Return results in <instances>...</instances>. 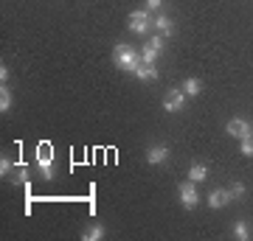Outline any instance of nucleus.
<instances>
[{"label":"nucleus","instance_id":"1","mask_svg":"<svg viewBox=\"0 0 253 241\" xmlns=\"http://www.w3.org/2000/svg\"><path fill=\"white\" fill-rule=\"evenodd\" d=\"M113 62H116L121 70L135 73L138 68H141V54H138L135 48H129V45L118 42V45H116V51H113Z\"/></svg>","mask_w":253,"mask_h":241},{"label":"nucleus","instance_id":"2","mask_svg":"<svg viewBox=\"0 0 253 241\" xmlns=\"http://www.w3.org/2000/svg\"><path fill=\"white\" fill-rule=\"evenodd\" d=\"M37 166H40V171H42L45 179H54V146H48V143L40 146V152H37Z\"/></svg>","mask_w":253,"mask_h":241},{"label":"nucleus","instance_id":"3","mask_svg":"<svg viewBox=\"0 0 253 241\" xmlns=\"http://www.w3.org/2000/svg\"><path fill=\"white\" fill-rule=\"evenodd\" d=\"M177 191H180V202H183V207H186V210H191V207H197V202H200V194H197V182H183L180 188H177Z\"/></svg>","mask_w":253,"mask_h":241},{"label":"nucleus","instance_id":"4","mask_svg":"<svg viewBox=\"0 0 253 241\" xmlns=\"http://www.w3.org/2000/svg\"><path fill=\"white\" fill-rule=\"evenodd\" d=\"M149 28H152L149 11H132V14H129V31H132V34H146Z\"/></svg>","mask_w":253,"mask_h":241},{"label":"nucleus","instance_id":"5","mask_svg":"<svg viewBox=\"0 0 253 241\" xmlns=\"http://www.w3.org/2000/svg\"><path fill=\"white\" fill-rule=\"evenodd\" d=\"M183 104H186V93L177 87L169 90V96H166V101H163V112H180Z\"/></svg>","mask_w":253,"mask_h":241},{"label":"nucleus","instance_id":"6","mask_svg":"<svg viewBox=\"0 0 253 241\" xmlns=\"http://www.w3.org/2000/svg\"><path fill=\"white\" fill-rule=\"evenodd\" d=\"M225 132L236 140H245V138H251V124L242 121V118H234V121H228L225 124Z\"/></svg>","mask_w":253,"mask_h":241},{"label":"nucleus","instance_id":"7","mask_svg":"<svg viewBox=\"0 0 253 241\" xmlns=\"http://www.w3.org/2000/svg\"><path fill=\"white\" fill-rule=\"evenodd\" d=\"M228 202H231V194H228L225 188H217V191H211V194H208V207H214V210L225 207Z\"/></svg>","mask_w":253,"mask_h":241},{"label":"nucleus","instance_id":"8","mask_svg":"<svg viewBox=\"0 0 253 241\" xmlns=\"http://www.w3.org/2000/svg\"><path fill=\"white\" fill-rule=\"evenodd\" d=\"M169 160V149L166 146H152L149 152H146V163L149 166H161V163Z\"/></svg>","mask_w":253,"mask_h":241},{"label":"nucleus","instance_id":"9","mask_svg":"<svg viewBox=\"0 0 253 241\" xmlns=\"http://www.w3.org/2000/svg\"><path fill=\"white\" fill-rule=\"evenodd\" d=\"M152 26L158 28V34H163V36H172V31H174L172 20L166 17V14H158V17L152 20Z\"/></svg>","mask_w":253,"mask_h":241},{"label":"nucleus","instance_id":"10","mask_svg":"<svg viewBox=\"0 0 253 241\" xmlns=\"http://www.w3.org/2000/svg\"><path fill=\"white\" fill-rule=\"evenodd\" d=\"M135 76L141 81H155L158 79V68H155V65H144V68H138L135 70Z\"/></svg>","mask_w":253,"mask_h":241},{"label":"nucleus","instance_id":"11","mask_svg":"<svg viewBox=\"0 0 253 241\" xmlns=\"http://www.w3.org/2000/svg\"><path fill=\"white\" fill-rule=\"evenodd\" d=\"M206 177H208V169H206V166H200V163H194V166L189 169V179H191V182H203Z\"/></svg>","mask_w":253,"mask_h":241},{"label":"nucleus","instance_id":"12","mask_svg":"<svg viewBox=\"0 0 253 241\" xmlns=\"http://www.w3.org/2000/svg\"><path fill=\"white\" fill-rule=\"evenodd\" d=\"M11 182H14V185H28V171H26V163H17V171L11 174Z\"/></svg>","mask_w":253,"mask_h":241},{"label":"nucleus","instance_id":"13","mask_svg":"<svg viewBox=\"0 0 253 241\" xmlns=\"http://www.w3.org/2000/svg\"><path fill=\"white\" fill-rule=\"evenodd\" d=\"M82 239H84V241H101V239H104V227H101V224L87 227V230L82 233Z\"/></svg>","mask_w":253,"mask_h":241},{"label":"nucleus","instance_id":"14","mask_svg":"<svg viewBox=\"0 0 253 241\" xmlns=\"http://www.w3.org/2000/svg\"><path fill=\"white\" fill-rule=\"evenodd\" d=\"M200 90H203L200 79H186L183 81V93H186V96H200Z\"/></svg>","mask_w":253,"mask_h":241},{"label":"nucleus","instance_id":"15","mask_svg":"<svg viewBox=\"0 0 253 241\" xmlns=\"http://www.w3.org/2000/svg\"><path fill=\"white\" fill-rule=\"evenodd\" d=\"M158 54H161V51H155V48H149V45H146V48H141V65H155Z\"/></svg>","mask_w":253,"mask_h":241},{"label":"nucleus","instance_id":"16","mask_svg":"<svg viewBox=\"0 0 253 241\" xmlns=\"http://www.w3.org/2000/svg\"><path fill=\"white\" fill-rule=\"evenodd\" d=\"M234 236H236L239 241H248V239H251V230H248V222H236V224H234Z\"/></svg>","mask_w":253,"mask_h":241},{"label":"nucleus","instance_id":"17","mask_svg":"<svg viewBox=\"0 0 253 241\" xmlns=\"http://www.w3.org/2000/svg\"><path fill=\"white\" fill-rule=\"evenodd\" d=\"M9 109H11V93L3 84V90H0V112H9Z\"/></svg>","mask_w":253,"mask_h":241},{"label":"nucleus","instance_id":"18","mask_svg":"<svg viewBox=\"0 0 253 241\" xmlns=\"http://www.w3.org/2000/svg\"><path fill=\"white\" fill-rule=\"evenodd\" d=\"M228 194H231V199H242L245 197V185H242V182H231Z\"/></svg>","mask_w":253,"mask_h":241},{"label":"nucleus","instance_id":"19","mask_svg":"<svg viewBox=\"0 0 253 241\" xmlns=\"http://www.w3.org/2000/svg\"><path fill=\"white\" fill-rule=\"evenodd\" d=\"M242 154L245 157H253V138H245L242 140Z\"/></svg>","mask_w":253,"mask_h":241},{"label":"nucleus","instance_id":"20","mask_svg":"<svg viewBox=\"0 0 253 241\" xmlns=\"http://www.w3.org/2000/svg\"><path fill=\"white\" fill-rule=\"evenodd\" d=\"M0 174H3V179H9V174H11V160H0Z\"/></svg>","mask_w":253,"mask_h":241},{"label":"nucleus","instance_id":"21","mask_svg":"<svg viewBox=\"0 0 253 241\" xmlns=\"http://www.w3.org/2000/svg\"><path fill=\"white\" fill-rule=\"evenodd\" d=\"M149 48H155V51H163V34H158V36H152V39H149Z\"/></svg>","mask_w":253,"mask_h":241},{"label":"nucleus","instance_id":"22","mask_svg":"<svg viewBox=\"0 0 253 241\" xmlns=\"http://www.w3.org/2000/svg\"><path fill=\"white\" fill-rule=\"evenodd\" d=\"M161 6H163V0H146V9L149 11H161Z\"/></svg>","mask_w":253,"mask_h":241},{"label":"nucleus","instance_id":"23","mask_svg":"<svg viewBox=\"0 0 253 241\" xmlns=\"http://www.w3.org/2000/svg\"><path fill=\"white\" fill-rule=\"evenodd\" d=\"M0 81H3V84H6V81H9V68H6V65H3V68H0Z\"/></svg>","mask_w":253,"mask_h":241},{"label":"nucleus","instance_id":"24","mask_svg":"<svg viewBox=\"0 0 253 241\" xmlns=\"http://www.w3.org/2000/svg\"><path fill=\"white\" fill-rule=\"evenodd\" d=\"M251 138H253V126H251Z\"/></svg>","mask_w":253,"mask_h":241}]
</instances>
